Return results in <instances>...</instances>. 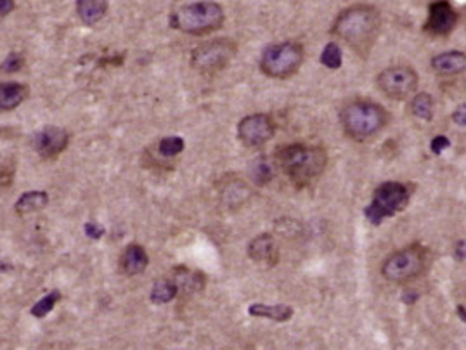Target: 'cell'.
<instances>
[{
	"mask_svg": "<svg viewBox=\"0 0 466 350\" xmlns=\"http://www.w3.org/2000/svg\"><path fill=\"white\" fill-rule=\"evenodd\" d=\"M380 31V13L371 6H352L342 11L331 26V33L366 58Z\"/></svg>",
	"mask_w": 466,
	"mask_h": 350,
	"instance_id": "1",
	"label": "cell"
},
{
	"mask_svg": "<svg viewBox=\"0 0 466 350\" xmlns=\"http://www.w3.org/2000/svg\"><path fill=\"white\" fill-rule=\"evenodd\" d=\"M276 161L295 187H309L325 172L327 155L321 146L288 144L276 151Z\"/></svg>",
	"mask_w": 466,
	"mask_h": 350,
	"instance_id": "2",
	"label": "cell"
},
{
	"mask_svg": "<svg viewBox=\"0 0 466 350\" xmlns=\"http://www.w3.org/2000/svg\"><path fill=\"white\" fill-rule=\"evenodd\" d=\"M224 9L217 2H196L189 6L179 7L170 14L168 23L170 28L179 30L183 33L196 35H210L213 31L220 30L224 25Z\"/></svg>",
	"mask_w": 466,
	"mask_h": 350,
	"instance_id": "3",
	"label": "cell"
},
{
	"mask_svg": "<svg viewBox=\"0 0 466 350\" xmlns=\"http://www.w3.org/2000/svg\"><path fill=\"white\" fill-rule=\"evenodd\" d=\"M389 121V113L380 104L371 101H354L340 113V124L349 137L367 141L376 136Z\"/></svg>",
	"mask_w": 466,
	"mask_h": 350,
	"instance_id": "4",
	"label": "cell"
},
{
	"mask_svg": "<svg viewBox=\"0 0 466 350\" xmlns=\"http://www.w3.org/2000/svg\"><path fill=\"white\" fill-rule=\"evenodd\" d=\"M430 266V251L421 245H409L381 263V274L390 283H408L421 276Z\"/></svg>",
	"mask_w": 466,
	"mask_h": 350,
	"instance_id": "5",
	"label": "cell"
},
{
	"mask_svg": "<svg viewBox=\"0 0 466 350\" xmlns=\"http://www.w3.org/2000/svg\"><path fill=\"white\" fill-rule=\"evenodd\" d=\"M238 44L231 38H213L200 44L191 54V66L203 77H215L236 56Z\"/></svg>",
	"mask_w": 466,
	"mask_h": 350,
	"instance_id": "6",
	"label": "cell"
},
{
	"mask_svg": "<svg viewBox=\"0 0 466 350\" xmlns=\"http://www.w3.org/2000/svg\"><path fill=\"white\" fill-rule=\"evenodd\" d=\"M303 62V47L298 42H283L274 44L264 50L260 59V70L264 75L271 78H284L293 77L298 72Z\"/></svg>",
	"mask_w": 466,
	"mask_h": 350,
	"instance_id": "7",
	"label": "cell"
},
{
	"mask_svg": "<svg viewBox=\"0 0 466 350\" xmlns=\"http://www.w3.org/2000/svg\"><path fill=\"white\" fill-rule=\"evenodd\" d=\"M409 202V192L406 186L399 182H385L374 191L373 202L364 210L366 219L373 224H381L383 220L396 215Z\"/></svg>",
	"mask_w": 466,
	"mask_h": 350,
	"instance_id": "8",
	"label": "cell"
},
{
	"mask_svg": "<svg viewBox=\"0 0 466 350\" xmlns=\"http://www.w3.org/2000/svg\"><path fill=\"white\" fill-rule=\"evenodd\" d=\"M378 89L389 99L402 101L408 99L418 87V75L411 66H390L378 75Z\"/></svg>",
	"mask_w": 466,
	"mask_h": 350,
	"instance_id": "9",
	"label": "cell"
},
{
	"mask_svg": "<svg viewBox=\"0 0 466 350\" xmlns=\"http://www.w3.org/2000/svg\"><path fill=\"white\" fill-rule=\"evenodd\" d=\"M276 125L267 115L244 116L238 124V137L241 143L248 148H260L272 139Z\"/></svg>",
	"mask_w": 466,
	"mask_h": 350,
	"instance_id": "10",
	"label": "cell"
},
{
	"mask_svg": "<svg viewBox=\"0 0 466 350\" xmlns=\"http://www.w3.org/2000/svg\"><path fill=\"white\" fill-rule=\"evenodd\" d=\"M70 133L61 127H43L33 133V149L43 160H54L68 148Z\"/></svg>",
	"mask_w": 466,
	"mask_h": 350,
	"instance_id": "11",
	"label": "cell"
},
{
	"mask_svg": "<svg viewBox=\"0 0 466 350\" xmlns=\"http://www.w3.org/2000/svg\"><path fill=\"white\" fill-rule=\"evenodd\" d=\"M457 23V14L453 9L451 4L444 2H435L430 6L428 19H426L425 30L430 31L432 35H448L451 33Z\"/></svg>",
	"mask_w": 466,
	"mask_h": 350,
	"instance_id": "12",
	"label": "cell"
},
{
	"mask_svg": "<svg viewBox=\"0 0 466 350\" xmlns=\"http://www.w3.org/2000/svg\"><path fill=\"white\" fill-rule=\"evenodd\" d=\"M248 255L254 262L272 267L279 261V246L271 234L264 233L251 239L248 245Z\"/></svg>",
	"mask_w": 466,
	"mask_h": 350,
	"instance_id": "13",
	"label": "cell"
},
{
	"mask_svg": "<svg viewBox=\"0 0 466 350\" xmlns=\"http://www.w3.org/2000/svg\"><path fill=\"white\" fill-rule=\"evenodd\" d=\"M432 68L435 73L440 75H456L466 70V54L460 50L438 54L432 59Z\"/></svg>",
	"mask_w": 466,
	"mask_h": 350,
	"instance_id": "14",
	"label": "cell"
},
{
	"mask_svg": "<svg viewBox=\"0 0 466 350\" xmlns=\"http://www.w3.org/2000/svg\"><path fill=\"white\" fill-rule=\"evenodd\" d=\"M149 258L141 245H130L121 255V269L127 276H137L148 267Z\"/></svg>",
	"mask_w": 466,
	"mask_h": 350,
	"instance_id": "15",
	"label": "cell"
},
{
	"mask_svg": "<svg viewBox=\"0 0 466 350\" xmlns=\"http://www.w3.org/2000/svg\"><path fill=\"white\" fill-rule=\"evenodd\" d=\"M108 13V0H77V14L85 25H96Z\"/></svg>",
	"mask_w": 466,
	"mask_h": 350,
	"instance_id": "16",
	"label": "cell"
},
{
	"mask_svg": "<svg viewBox=\"0 0 466 350\" xmlns=\"http://www.w3.org/2000/svg\"><path fill=\"white\" fill-rule=\"evenodd\" d=\"M28 96V87L18 82H9V84H4L0 89V106H2L4 111H9L14 109L16 106L21 104L23 101Z\"/></svg>",
	"mask_w": 466,
	"mask_h": 350,
	"instance_id": "17",
	"label": "cell"
},
{
	"mask_svg": "<svg viewBox=\"0 0 466 350\" xmlns=\"http://www.w3.org/2000/svg\"><path fill=\"white\" fill-rule=\"evenodd\" d=\"M47 203H49V196H47V192L28 191L16 202L14 210L16 214L19 215H28V214H33V212H38L42 210V208H45Z\"/></svg>",
	"mask_w": 466,
	"mask_h": 350,
	"instance_id": "18",
	"label": "cell"
},
{
	"mask_svg": "<svg viewBox=\"0 0 466 350\" xmlns=\"http://www.w3.org/2000/svg\"><path fill=\"white\" fill-rule=\"evenodd\" d=\"M250 316L254 317H267V319L284 322L293 316V309L288 305H266V304H254L248 309Z\"/></svg>",
	"mask_w": 466,
	"mask_h": 350,
	"instance_id": "19",
	"label": "cell"
},
{
	"mask_svg": "<svg viewBox=\"0 0 466 350\" xmlns=\"http://www.w3.org/2000/svg\"><path fill=\"white\" fill-rule=\"evenodd\" d=\"M173 281H175L177 288H179V293H184V295L200 292L205 285L203 274L198 273V270H188V269H183L180 273L179 269H177L175 279H173Z\"/></svg>",
	"mask_w": 466,
	"mask_h": 350,
	"instance_id": "20",
	"label": "cell"
},
{
	"mask_svg": "<svg viewBox=\"0 0 466 350\" xmlns=\"http://www.w3.org/2000/svg\"><path fill=\"white\" fill-rule=\"evenodd\" d=\"M177 295H179V288H177L175 281L173 279H161L153 286L151 300L153 304H168Z\"/></svg>",
	"mask_w": 466,
	"mask_h": 350,
	"instance_id": "21",
	"label": "cell"
},
{
	"mask_svg": "<svg viewBox=\"0 0 466 350\" xmlns=\"http://www.w3.org/2000/svg\"><path fill=\"white\" fill-rule=\"evenodd\" d=\"M411 113L420 120H432L433 116V99L430 94L420 92L411 101Z\"/></svg>",
	"mask_w": 466,
	"mask_h": 350,
	"instance_id": "22",
	"label": "cell"
},
{
	"mask_svg": "<svg viewBox=\"0 0 466 350\" xmlns=\"http://www.w3.org/2000/svg\"><path fill=\"white\" fill-rule=\"evenodd\" d=\"M184 149V139L179 136H168L158 143V153H160L163 158H173L179 153H183Z\"/></svg>",
	"mask_w": 466,
	"mask_h": 350,
	"instance_id": "23",
	"label": "cell"
},
{
	"mask_svg": "<svg viewBox=\"0 0 466 350\" xmlns=\"http://www.w3.org/2000/svg\"><path fill=\"white\" fill-rule=\"evenodd\" d=\"M321 62L330 70H337L342 66V49H340L338 44L330 42V44L325 47V50H323L321 54Z\"/></svg>",
	"mask_w": 466,
	"mask_h": 350,
	"instance_id": "24",
	"label": "cell"
},
{
	"mask_svg": "<svg viewBox=\"0 0 466 350\" xmlns=\"http://www.w3.org/2000/svg\"><path fill=\"white\" fill-rule=\"evenodd\" d=\"M59 298H61L59 292H53V293L45 295V297H42L37 304L31 307V314H33L35 317L47 316V314L54 309V305H56V302L59 300Z\"/></svg>",
	"mask_w": 466,
	"mask_h": 350,
	"instance_id": "25",
	"label": "cell"
},
{
	"mask_svg": "<svg viewBox=\"0 0 466 350\" xmlns=\"http://www.w3.org/2000/svg\"><path fill=\"white\" fill-rule=\"evenodd\" d=\"M23 65H25V58L19 53H11L9 56L4 59L2 70L6 73H16L23 68Z\"/></svg>",
	"mask_w": 466,
	"mask_h": 350,
	"instance_id": "26",
	"label": "cell"
},
{
	"mask_svg": "<svg viewBox=\"0 0 466 350\" xmlns=\"http://www.w3.org/2000/svg\"><path fill=\"white\" fill-rule=\"evenodd\" d=\"M255 179L259 180L260 184H264V182H267L269 179H271V170H269V167L266 163H262V161H260L259 165H256V170H255Z\"/></svg>",
	"mask_w": 466,
	"mask_h": 350,
	"instance_id": "27",
	"label": "cell"
},
{
	"mask_svg": "<svg viewBox=\"0 0 466 350\" xmlns=\"http://www.w3.org/2000/svg\"><path fill=\"white\" fill-rule=\"evenodd\" d=\"M85 234L92 239H99L102 238V234H104V229H102L101 226H97V224L90 222L85 226Z\"/></svg>",
	"mask_w": 466,
	"mask_h": 350,
	"instance_id": "28",
	"label": "cell"
},
{
	"mask_svg": "<svg viewBox=\"0 0 466 350\" xmlns=\"http://www.w3.org/2000/svg\"><path fill=\"white\" fill-rule=\"evenodd\" d=\"M453 120L456 121L457 125H466V104L457 106L456 111L453 113Z\"/></svg>",
	"mask_w": 466,
	"mask_h": 350,
	"instance_id": "29",
	"label": "cell"
},
{
	"mask_svg": "<svg viewBox=\"0 0 466 350\" xmlns=\"http://www.w3.org/2000/svg\"><path fill=\"white\" fill-rule=\"evenodd\" d=\"M445 148H449V141L445 139V137H437V139L432 143L433 153H440V151H444Z\"/></svg>",
	"mask_w": 466,
	"mask_h": 350,
	"instance_id": "30",
	"label": "cell"
},
{
	"mask_svg": "<svg viewBox=\"0 0 466 350\" xmlns=\"http://www.w3.org/2000/svg\"><path fill=\"white\" fill-rule=\"evenodd\" d=\"M13 9H14V0H0V14H2V18H6Z\"/></svg>",
	"mask_w": 466,
	"mask_h": 350,
	"instance_id": "31",
	"label": "cell"
}]
</instances>
